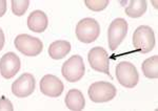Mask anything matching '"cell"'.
Instances as JSON below:
<instances>
[{
    "mask_svg": "<svg viewBox=\"0 0 158 111\" xmlns=\"http://www.w3.org/2000/svg\"><path fill=\"white\" fill-rule=\"evenodd\" d=\"M88 60L90 66L98 72H103L106 75L111 77L110 74V64H109V55L106 50L100 46L93 47L88 55Z\"/></svg>",
    "mask_w": 158,
    "mask_h": 111,
    "instance_id": "8",
    "label": "cell"
},
{
    "mask_svg": "<svg viewBox=\"0 0 158 111\" xmlns=\"http://www.w3.org/2000/svg\"><path fill=\"white\" fill-rule=\"evenodd\" d=\"M117 90L110 82H95L89 87L88 94L94 103H106L116 97Z\"/></svg>",
    "mask_w": 158,
    "mask_h": 111,
    "instance_id": "5",
    "label": "cell"
},
{
    "mask_svg": "<svg viewBox=\"0 0 158 111\" xmlns=\"http://www.w3.org/2000/svg\"><path fill=\"white\" fill-rule=\"evenodd\" d=\"M133 45L141 54H148L155 46V35L152 27L140 25L133 34Z\"/></svg>",
    "mask_w": 158,
    "mask_h": 111,
    "instance_id": "1",
    "label": "cell"
},
{
    "mask_svg": "<svg viewBox=\"0 0 158 111\" xmlns=\"http://www.w3.org/2000/svg\"><path fill=\"white\" fill-rule=\"evenodd\" d=\"M128 29V22L123 18H116L111 22L108 32L110 49L113 52L117 49V47L121 44L123 39L127 37Z\"/></svg>",
    "mask_w": 158,
    "mask_h": 111,
    "instance_id": "7",
    "label": "cell"
},
{
    "mask_svg": "<svg viewBox=\"0 0 158 111\" xmlns=\"http://www.w3.org/2000/svg\"><path fill=\"white\" fill-rule=\"evenodd\" d=\"M65 105L70 110L80 111L85 108V100L82 92L78 89H70L65 95Z\"/></svg>",
    "mask_w": 158,
    "mask_h": 111,
    "instance_id": "13",
    "label": "cell"
},
{
    "mask_svg": "<svg viewBox=\"0 0 158 111\" xmlns=\"http://www.w3.org/2000/svg\"><path fill=\"white\" fill-rule=\"evenodd\" d=\"M12 12L16 16H22L25 14L30 6L29 0H12Z\"/></svg>",
    "mask_w": 158,
    "mask_h": 111,
    "instance_id": "17",
    "label": "cell"
},
{
    "mask_svg": "<svg viewBox=\"0 0 158 111\" xmlns=\"http://www.w3.org/2000/svg\"><path fill=\"white\" fill-rule=\"evenodd\" d=\"M116 78L120 85L127 88H134L139 81V75L135 65L127 61H122L117 65Z\"/></svg>",
    "mask_w": 158,
    "mask_h": 111,
    "instance_id": "6",
    "label": "cell"
},
{
    "mask_svg": "<svg viewBox=\"0 0 158 111\" xmlns=\"http://www.w3.org/2000/svg\"><path fill=\"white\" fill-rule=\"evenodd\" d=\"M64 86L59 78L53 75H45L40 81V91L50 98H58L63 92Z\"/></svg>",
    "mask_w": 158,
    "mask_h": 111,
    "instance_id": "11",
    "label": "cell"
},
{
    "mask_svg": "<svg viewBox=\"0 0 158 111\" xmlns=\"http://www.w3.org/2000/svg\"><path fill=\"white\" fill-rule=\"evenodd\" d=\"M85 6L93 12H101L109 6V0H85Z\"/></svg>",
    "mask_w": 158,
    "mask_h": 111,
    "instance_id": "18",
    "label": "cell"
},
{
    "mask_svg": "<svg viewBox=\"0 0 158 111\" xmlns=\"http://www.w3.org/2000/svg\"><path fill=\"white\" fill-rule=\"evenodd\" d=\"M4 34H3V31L1 29V27H0V52L2 50L3 48V45H4Z\"/></svg>",
    "mask_w": 158,
    "mask_h": 111,
    "instance_id": "21",
    "label": "cell"
},
{
    "mask_svg": "<svg viewBox=\"0 0 158 111\" xmlns=\"http://www.w3.org/2000/svg\"><path fill=\"white\" fill-rule=\"evenodd\" d=\"M146 0H131L126 7V14L131 18H139L147 12Z\"/></svg>",
    "mask_w": 158,
    "mask_h": 111,
    "instance_id": "15",
    "label": "cell"
},
{
    "mask_svg": "<svg viewBox=\"0 0 158 111\" xmlns=\"http://www.w3.org/2000/svg\"><path fill=\"white\" fill-rule=\"evenodd\" d=\"M76 37L82 43H92L100 35L99 23L93 18L81 19L76 25Z\"/></svg>",
    "mask_w": 158,
    "mask_h": 111,
    "instance_id": "2",
    "label": "cell"
},
{
    "mask_svg": "<svg viewBox=\"0 0 158 111\" xmlns=\"http://www.w3.org/2000/svg\"><path fill=\"white\" fill-rule=\"evenodd\" d=\"M85 72V66L83 59L78 55L72 56L68 61H65L61 67V74L63 78L71 83L78 82L82 79Z\"/></svg>",
    "mask_w": 158,
    "mask_h": 111,
    "instance_id": "4",
    "label": "cell"
},
{
    "mask_svg": "<svg viewBox=\"0 0 158 111\" xmlns=\"http://www.w3.org/2000/svg\"><path fill=\"white\" fill-rule=\"evenodd\" d=\"M15 47L27 57H36L43 49V43L39 38L27 34H20L14 40Z\"/></svg>",
    "mask_w": 158,
    "mask_h": 111,
    "instance_id": "3",
    "label": "cell"
},
{
    "mask_svg": "<svg viewBox=\"0 0 158 111\" xmlns=\"http://www.w3.org/2000/svg\"><path fill=\"white\" fill-rule=\"evenodd\" d=\"M6 12V1L0 0V17H2Z\"/></svg>",
    "mask_w": 158,
    "mask_h": 111,
    "instance_id": "20",
    "label": "cell"
},
{
    "mask_svg": "<svg viewBox=\"0 0 158 111\" xmlns=\"http://www.w3.org/2000/svg\"><path fill=\"white\" fill-rule=\"evenodd\" d=\"M27 27L34 33H43L47 29L49 20L44 12L36 10L33 11L27 17Z\"/></svg>",
    "mask_w": 158,
    "mask_h": 111,
    "instance_id": "12",
    "label": "cell"
},
{
    "mask_svg": "<svg viewBox=\"0 0 158 111\" xmlns=\"http://www.w3.org/2000/svg\"><path fill=\"white\" fill-rule=\"evenodd\" d=\"M35 90V78L24 72L12 84V92L17 98H27Z\"/></svg>",
    "mask_w": 158,
    "mask_h": 111,
    "instance_id": "9",
    "label": "cell"
},
{
    "mask_svg": "<svg viewBox=\"0 0 158 111\" xmlns=\"http://www.w3.org/2000/svg\"><path fill=\"white\" fill-rule=\"evenodd\" d=\"M71 52V43L65 40H57L50 44L49 55L52 59L60 60Z\"/></svg>",
    "mask_w": 158,
    "mask_h": 111,
    "instance_id": "14",
    "label": "cell"
},
{
    "mask_svg": "<svg viewBox=\"0 0 158 111\" xmlns=\"http://www.w3.org/2000/svg\"><path fill=\"white\" fill-rule=\"evenodd\" d=\"M14 107H13L12 103L10 100H7L4 95L0 98V111H13Z\"/></svg>",
    "mask_w": 158,
    "mask_h": 111,
    "instance_id": "19",
    "label": "cell"
},
{
    "mask_svg": "<svg viewBox=\"0 0 158 111\" xmlns=\"http://www.w3.org/2000/svg\"><path fill=\"white\" fill-rule=\"evenodd\" d=\"M142 71L144 77L149 79H157L158 78V56H153L148 58L142 63Z\"/></svg>",
    "mask_w": 158,
    "mask_h": 111,
    "instance_id": "16",
    "label": "cell"
},
{
    "mask_svg": "<svg viewBox=\"0 0 158 111\" xmlns=\"http://www.w3.org/2000/svg\"><path fill=\"white\" fill-rule=\"evenodd\" d=\"M20 59L15 52H6L0 59V75L9 80L16 75L20 69Z\"/></svg>",
    "mask_w": 158,
    "mask_h": 111,
    "instance_id": "10",
    "label": "cell"
}]
</instances>
